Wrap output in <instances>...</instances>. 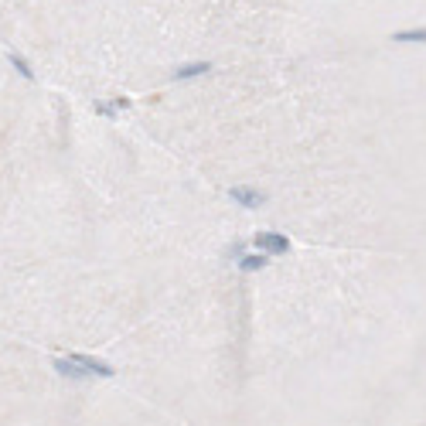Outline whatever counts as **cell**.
Instances as JSON below:
<instances>
[{"label": "cell", "instance_id": "cell-1", "mask_svg": "<svg viewBox=\"0 0 426 426\" xmlns=\"http://www.w3.org/2000/svg\"><path fill=\"white\" fill-rule=\"evenodd\" d=\"M99 375L116 368L96 355L31 358L27 348L0 344V426H137L89 392Z\"/></svg>", "mask_w": 426, "mask_h": 426}, {"label": "cell", "instance_id": "cell-2", "mask_svg": "<svg viewBox=\"0 0 426 426\" xmlns=\"http://www.w3.org/2000/svg\"><path fill=\"white\" fill-rule=\"evenodd\" d=\"M228 198H232L235 205H242V209H263V205L270 202V195H266L263 188H252V185H235V188L228 191Z\"/></svg>", "mask_w": 426, "mask_h": 426}, {"label": "cell", "instance_id": "cell-3", "mask_svg": "<svg viewBox=\"0 0 426 426\" xmlns=\"http://www.w3.org/2000/svg\"><path fill=\"white\" fill-rule=\"evenodd\" d=\"M256 246H259L266 256H270V252H273V256L290 252V239H287L283 232H259V235H256Z\"/></svg>", "mask_w": 426, "mask_h": 426}, {"label": "cell", "instance_id": "cell-4", "mask_svg": "<svg viewBox=\"0 0 426 426\" xmlns=\"http://www.w3.org/2000/svg\"><path fill=\"white\" fill-rule=\"evenodd\" d=\"M209 72H212V62H191V65H181L174 72V79L185 82V79H198V75H209Z\"/></svg>", "mask_w": 426, "mask_h": 426}, {"label": "cell", "instance_id": "cell-5", "mask_svg": "<svg viewBox=\"0 0 426 426\" xmlns=\"http://www.w3.org/2000/svg\"><path fill=\"white\" fill-rule=\"evenodd\" d=\"M266 263H270L266 252H246V256H239V270L242 273H259Z\"/></svg>", "mask_w": 426, "mask_h": 426}, {"label": "cell", "instance_id": "cell-6", "mask_svg": "<svg viewBox=\"0 0 426 426\" xmlns=\"http://www.w3.org/2000/svg\"><path fill=\"white\" fill-rule=\"evenodd\" d=\"M392 41H399V45H426V27H413V31H396L392 34Z\"/></svg>", "mask_w": 426, "mask_h": 426}]
</instances>
